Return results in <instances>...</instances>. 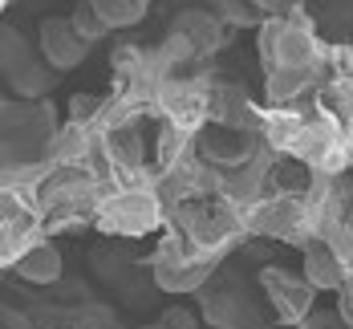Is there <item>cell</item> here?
<instances>
[{"label": "cell", "instance_id": "cell-13", "mask_svg": "<svg viewBox=\"0 0 353 329\" xmlns=\"http://www.w3.org/2000/svg\"><path fill=\"white\" fill-rule=\"evenodd\" d=\"M73 29H77V33H81V41H90V45H94V41H102V37L110 33V25H106V17H102V12H98V8H94V4H90V0H85V4H77V8H73Z\"/></svg>", "mask_w": 353, "mask_h": 329}, {"label": "cell", "instance_id": "cell-12", "mask_svg": "<svg viewBox=\"0 0 353 329\" xmlns=\"http://www.w3.org/2000/svg\"><path fill=\"white\" fill-rule=\"evenodd\" d=\"M90 4L106 17L110 29H130V25H139L142 17H146L142 0H90Z\"/></svg>", "mask_w": 353, "mask_h": 329}, {"label": "cell", "instance_id": "cell-16", "mask_svg": "<svg viewBox=\"0 0 353 329\" xmlns=\"http://www.w3.org/2000/svg\"><path fill=\"white\" fill-rule=\"evenodd\" d=\"M154 329H163V326H154Z\"/></svg>", "mask_w": 353, "mask_h": 329}, {"label": "cell", "instance_id": "cell-18", "mask_svg": "<svg viewBox=\"0 0 353 329\" xmlns=\"http://www.w3.org/2000/svg\"><path fill=\"white\" fill-rule=\"evenodd\" d=\"M313 329H317V326H313Z\"/></svg>", "mask_w": 353, "mask_h": 329}, {"label": "cell", "instance_id": "cell-7", "mask_svg": "<svg viewBox=\"0 0 353 329\" xmlns=\"http://www.w3.org/2000/svg\"><path fill=\"white\" fill-rule=\"evenodd\" d=\"M208 118H215L219 126H232V130H252L256 106L240 86H212L208 90Z\"/></svg>", "mask_w": 353, "mask_h": 329}, {"label": "cell", "instance_id": "cell-15", "mask_svg": "<svg viewBox=\"0 0 353 329\" xmlns=\"http://www.w3.org/2000/svg\"><path fill=\"white\" fill-rule=\"evenodd\" d=\"M159 326H163V329H195V317H191L187 309H167Z\"/></svg>", "mask_w": 353, "mask_h": 329}, {"label": "cell", "instance_id": "cell-14", "mask_svg": "<svg viewBox=\"0 0 353 329\" xmlns=\"http://www.w3.org/2000/svg\"><path fill=\"white\" fill-rule=\"evenodd\" d=\"M102 118V102L98 98H90V94H77L70 102V122H81V126H90V122H98Z\"/></svg>", "mask_w": 353, "mask_h": 329}, {"label": "cell", "instance_id": "cell-2", "mask_svg": "<svg viewBox=\"0 0 353 329\" xmlns=\"http://www.w3.org/2000/svg\"><path fill=\"white\" fill-rule=\"evenodd\" d=\"M264 57L272 66H292V70H317V37L305 21H272L260 41Z\"/></svg>", "mask_w": 353, "mask_h": 329}, {"label": "cell", "instance_id": "cell-9", "mask_svg": "<svg viewBox=\"0 0 353 329\" xmlns=\"http://www.w3.org/2000/svg\"><path fill=\"white\" fill-rule=\"evenodd\" d=\"M345 277H350V268L329 244H305V281L313 289H341Z\"/></svg>", "mask_w": 353, "mask_h": 329}, {"label": "cell", "instance_id": "cell-5", "mask_svg": "<svg viewBox=\"0 0 353 329\" xmlns=\"http://www.w3.org/2000/svg\"><path fill=\"white\" fill-rule=\"evenodd\" d=\"M264 289H268V301L276 305V313H281L284 321H301V317H309V309H313V285L301 277H288L281 268H264Z\"/></svg>", "mask_w": 353, "mask_h": 329}, {"label": "cell", "instance_id": "cell-11", "mask_svg": "<svg viewBox=\"0 0 353 329\" xmlns=\"http://www.w3.org/2000/svg\"><path fill=\"white\" fill-rule=\"evenodd\" d=\"M313 73L317 70H292V66H272L268 73V98L281 106V102H292L296 94H305L313 86Z\"/></svg>", "mask_w": 353, "mask_h": 329}, {"label": "cell", "instance_id": "cell-6", "mask_svg": "<svg viewBox=\"0 0 353 329\" xmlns=\"http://www.w3.org/2000/svg\"><path fill=\"white\" fill-rule=\"evenodd\" d=\"M199 154H203V163H212V167L236 171V167H244V163L256 159V143L248 139V130L219 126V130H212V134L199 139Z\"/></svg>", "mask_w": 353, "mask_h": 329}, {"label": "cell", "instance_id": "cell-8", "mask_svg": "<svg viewBox=\"0 0 353 329\" xmlns=\"http://www.w3.org/2000/svg\"><path fill=\"white\" fill-rule=\"evenodd\" d=\"M175 33L187 37V41L195 45L199 57H208V53H215V49L223 45V25H219V17H215V12H203V8H187V12H179L175 17Z\"/></svg>", "mask_w": 353, "mask_h": 329}, {"label": "cell", "instance_id": "cell-3", "mask_svg": "<svg viewBox=\"0 0 353 329\" xmlns=\"http://www.w3.org/2000/svg\"><path fill=\"white\" fill-rule=\"evenodd\" d=\"M4 70H8V81L25 98H37V94H45L53 86V66H41L29 53V45H21V37L12 33V29L4 33Z\"/></svg>", "mask_w": 353, "mask_h": 329}, {"label": "cell", "instance_id": "cell-1", "mask_svg": "<svg viewBox=\"0 0 353 329\" xmlns=\"http://www.w3.org/2000/svg\"><path fill=\"white\" fill-rule=\"evenodd\" d=\"M163 199L154 187H118L98 199V219L106 232H122V236H142L146 228L159 223Z\"/></svg>", "mask_w": 353, "mask_h": 329}, {"label": "cell", "instance_id": "cell-10", "mask_svg": "<svg viewBox=\"0 0 353 329\" xmlns=\"http://www.w3.org/2000/svg\"><path fill=\"white\" fill-rule=\"evenodd\" d=\"M29 285H53L57 277H61V252L53 248V244H45V240H37L29 244L25 252L17 256V264H12Z\"/></svg>", "mask_w": 353, "mask_h": 329}, {"label": "cell", "instance_id": "cell-17", "mask_svg": "<svg viewBox=\"0 0 353 329\" xmlns=\"http://www.w3.org/2000/svg\"><path fill=\"white\" fill-rule=\"evenodd\" d=\"M142 4H146V0H142Z\"/></svg>", "mask_w": 353, "mask_h": 329}, {"label": "cell", "instance_id": "cell-4", "mask_svg": "<svg viewBox=\"0 0 353 329\" xmlns=\"http://www.w3.org/2000/svg\"><path fill=\"white\" fill-rule=\"evenodd\" d=\"M41 53L53 70H73L85 61L90 53V41H81V33L73 29V21H45L41 25Z\"/></svg>", "mask_w": 353, "mask_h": 329}]
</instances>
